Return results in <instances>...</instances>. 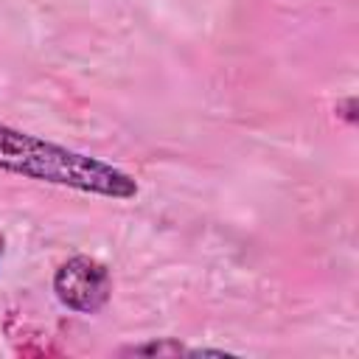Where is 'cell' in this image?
Here are the masks:
<instances>
[{"mask_svg": "<svg viewBox=\"0 0 359 359\" xmlns=\"http://www.w3.org/2000/svg\"><path fill=\"white\" fill-rule=\"evenodd\" d=\"M0 168L28 180L76 188L81 194L112 199H132L137 194V182L126 171L6 123H0Z\"/></svg>", "mask_w": 359, "mask_h": 359, "instance_id": "6da1fadb", "label": "cell"}, {"mask_svg": "<svg viewBox=\"0 0 359 359\" xmlns=\"http://www.w3.org/2000/svg\"><path fill=\"white\" fill-rule=\"evenodd\" d=\"M53 289H56V297L67 309L93 314L107 303L112 283H109V272L104 264H98L87 255H76L56 269Z\"/></svg>", "mask_w": 359, "mask_h": 359, "instance_id": "7a4b0ae2", "label": "cell"}, {"mask_svg": "<svg viewBox=\"0 0 359 359\" xmlns=\"http://www.w3.org/2000/svg\"><path fill=\"white\" fill-rule=\"evenodd\" d=\"M0 258H3V236H0Z\"/></svg>", "mask_w": 359, "mask_h": 359, "instance_id": "3957f363", "label": "cell"}]
</instances>
